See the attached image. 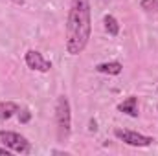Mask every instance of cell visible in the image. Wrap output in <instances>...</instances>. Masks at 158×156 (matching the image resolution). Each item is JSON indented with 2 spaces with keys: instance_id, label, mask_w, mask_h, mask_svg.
<instances>
[{
  "instance_id": "12",
  "label": "cell",
  "mask_w": 158,
  "mask_h": 156,
  "mask_svg": "<svg viewBox=\"0 0 158 156\" xmlns=\"http://www.w3.org/2000/svg\"><path fill=\"white\" fill-rule=\"evenodd\" d=\"M0 154H9V149H7V147H0Z\"/></svg>"
},
{
  "instance_id": "5",
  "label": "cell",
  "mask_w": 158,
  "mask_h": 156,
  "mask_svg": "<svg viewBox=\"0 0 158 156\" xmlns=\"http://www.w3.org/2000/svg\"><path fill=\"white\" fill-rule=\"evenodd\" d=\"M24 59H26L28 68H31V70H37V72H50L52 70V63L46 61L37 50H28Z\"/></svg>"
},
{
  "instance_id": "2",
  "label": "cell",
  "mask_w": 158,
  "mask_h": 156,
  "mask_svg": "<svg viewBox=\"0 0 158 156\" xmlns=\"http://www.w3.org/2000/svg\"><path fill=\"white\" fill-rule=\"evenodd\" d=\"M55 125H57V140L68 142L72 132V112L66 96H61L55 103Z\"/></svg>"
},
{
  "instance_id": "4",
  "label": "cell",
  "mask_w": 158,
  "mask_h": 156,
  "mask_svg": "<svg viewBox=\"0 0 158 156\" xmlns=\"http://www.w3.org/2000/svg\"><path fill=\"white\" fill-rule=\"evenodd\" d=\"M114 136L121 140L123 143L127 145H132V147H149L155 138L153 136H143L140 132H134V130H123V129H116L114 130Z\"/></svg>"
},
{
  "instance_id": "7",
  "label": "cell",
  "mask_w": 158,
  "mask_h": 156,
  "mask_svg": "<svg viewBox=\"0 0 158 156\" xmlns=\"http://www.w3.org/2000/svg\"><path fill=\"white\" fill-rule=\"evenodd\" d=\"M19 110H20V107L17 103H13V101H0V121L13 117Z\"/></svg>"
},
{
  "instance_id": "9",
  "label": "cell",
  "mask_w": 158,
  "mask_h": 156,
  "mask_svg": "<svg viewBox=\"0 0 158 156\" xmlns=\"http://www.w3.org/2000/svg\"><path fill=\"white\" fill-rule=\"evenodd\" d=\"M103 22H105V30H107V33H109V35L116 37V35L119 33V24H118V20H116L112 15H105Z\"/></svg>"
},
{
  "instance_id": "10",
  "label": "cell",
  "mask_w": 158,
  "mask_h": 156,
  "mask_svg": "<svg viewBox=\"0 0 158 156\" xmlns=\"http://www.w3.org/2000/svg\"><path fill=\"white\" fill-rule=\"evenodd\" d=\"M140 6L145 11H158V0H142Z\"/></svg>"
},
{
  "instance_id": "11",
  "label": "cell",
  "mask_w": 158,
  "mask_h": 156,
  "mask_svg": "<svg viewBox=\"0 0 158 156\" xmlns=\"http://www.w3.org/2000/svg\"><path fill=\"white\" fill-rule=\"evenodd\" d=\"M30 119H31V112H30L28 109L19 110V121H20V123H28Z\"/></svg>"
},
{
  "instance_id": "3",
  "label": "cell",
  "mask_w": 158,
  "mask_h": 156,
  "mask_svg": "<svg viewBox=\"0 0 158 156\" xmlns=\"http://www.w3.org/2000/svg\"><path fill=\"white\" fill-rule=\"evenodd\" d=\"M0 142L4 143V147H7L13 153H19V154H30L31 153V143L17 132L0 130Z\"/></svg>"
},
{
  "instance_id": "6",
  "label": "cell",
  "mask_w": 158,
  "mask_h": 156,
  "mask_svg": "<svg viewBox=\"0 0 158 156\" xmlns=\"http://www.w3.org/2000/svg\"><path fill=\"white\" fill-rule=\"evenodd\" d=\"M118 110H119V112H123V114H127V116H131V117H138V114H140L138 99H136L134 96L127 97L123 103H119V105H118Z\"/></svg>"
},
{
  "instance_id": "13",
  "label": "cell",
  "mask_w": 158,
  "mask_h": 156,
  "mask_svg": "<svg viewBox=\"0 0 158 156\" xmlns=\"http://www.w3.org/2000/svg\"><path fill=\"white\" fill-rule=\"evenodd\" d=\"M13 4H17V6H24V0H11Z\"/></svg>"
},
{
  "instance_id": "8",
  "label": "cell",
  "mask_w": 158,
  "mask_h": 156,
  "mask_svg": "<svg viewBox=\"0 0 158 156\" xmlns=\"http://www.w3.org/2000/svg\"><path fill=\"white\" fill-rule=\"evenodd\" d=\"M96 70H98L99 74L118 76V74H121L123 66H121V63H118V61H112V63H101V64H98V66H96Z\"/></svg>"
},
{
  "instance_id": "1",
  "label": "cell",
  "mask_w": 158,
  "mask_h": 156,
  "mask_svg": "<svg viewBox=\"0 0 158 156\" xmlns=\"http://www.w3.org/2000/svg\"><path fill=\"white\" fill-rule=\"evenodd\" d=\"M92 20H90V2L88 0H70V11L66 20V51L79 55L90 39Z\"/></svg>"
}]
</instances>
